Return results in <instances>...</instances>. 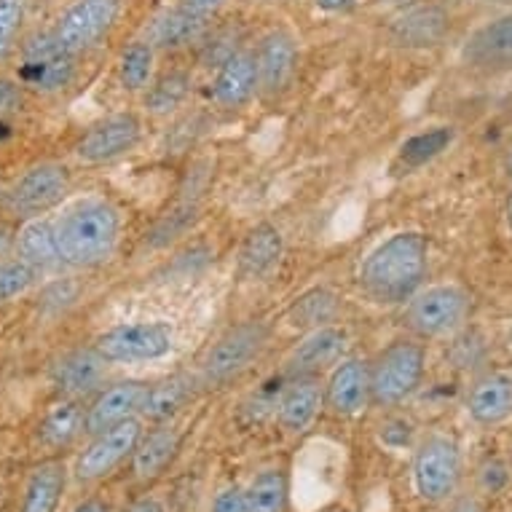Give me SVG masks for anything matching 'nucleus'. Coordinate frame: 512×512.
Listing matches in <instances>:
<instances>
[{
  "label": "nucleus",
  "mask_w": 512,
  "mask_h": 512,
  "mask_svg": "<svg viewBox=\"0 0 512 512\" xmlns=\"http://www.w3.org/2000/svg\"><path fill=\"white\" fill-rule=\"evenodd\" d=\"M140 437H143V424L135 416L121 421L116 427L105 429L100 435H94L89 448L78 459L76 475L81 480L105 478L110 470H116L118 464L124 462L126 456L135 454Z\"/></svg>",
  "instance_id": "nucleus-12"
},
{
  "label": "nucleus",
  "mask_w": 512,
  "mask_h": 512,
  "mask_svg": "<svg viewBox=\"0 0 512 512\" xmlns=\"http://www.w3.org/2000/svg\"><path fill=\"white\" fill-rule=\"evenodd\" d=\"M143 137V124L135 113H116L86 129L76 143V156L84 164H108L132 153Z\"/></svg>",
  "instance_id": "nucleus-9"
},
{
  "label": "nucleus",
  "mask_w": 512,
  "mask_h": 512,
  "mask_svg": "<svg viewBox=\"0 0 512 512\" xmlns=\"http://www.w3.org/2000/svg\"><path fill=\"white\" fill-rule=\"evenodd\" d=\"M467 411L472 421L483 427L502 424L512 416V373L510 370H488L470 387Z\"/></svg>",
  "instance_id": "nucleus-19"
},
{
  "label": "nucleus",
  "mask_w": 512,
  "mask_h": 512,
  "mask_svg": "<svg viewBox=\"0 0 512 512\" xmlns=\"http://www.w3.org/2000/svg\"><path fill=\"white\" fill-rule=\"evenodd\" d=\"M483 3H491V6H512V0H483Z\"/></svg>",
  "instance_id": "nucleus-49"
},
{
  "label": "nucleus",
  "mask_w": 512,
  "mask_h": 512,
  "mask_svg": "<svg viewBox=\"0 0 512 512\" xmlns=\"http://www.w3.org/2000/svg\"><path fill=\"white\" fill-rule=\"evenodd\" d=\"M459 470H462V459H459V448L454 440L443 435L427 437L413 459L416 491L427 502H443L454 494Z\"/></svg>",
  "instance_id": "nucleus-8"
},
{
  "label": "nucleus",
  "mask_w": 512,
  "mask_h": 512,
  "mask_svg": "<svg viewBox=\"0 0 512 512\" xmlns=\"http://www.w3.org/2000/svg\"><path fill=\"white\" fill-rule=\"evenodd\" d=\"M504 172L512 177V143L507 145V151H504Z\"/></svg>",
  "instance_id": "nucleus-47"
},
{
  "label": "nucleus",
  "mask_w": 512,
  "mask_h": 512,
  "mask_svg": "<svg viewBox=\"0 0 512 512\" xmlns=\"http://www.w3.org/2000/svg\"><path fill=\"white\" fill-rule=\"evenodd\" d=\"M287 478L279 470H263L247 488L250 512H285Z\"/></svg>",
  "instance_id": "nucleus-34"
},
{
  "label": "nucleus",
  "mask_w": 512,
  "mask_h": 512,
  "mask_svg": "<svg viewBox=\"0 0 512 512\" xmlns=\"http://www.w3.org/2000/svg\"><path fill=\"white\" fill-rule=\"evenodd\" d=\"M472 301L459 285L424 287L408 301L405 322L419 338H451L470 319Z\"/></svg>",
  "instance_id": "nucleus-4"
},
{
  "label": "nucleus",
  "mask_w": 512,
  "mask_h": 512,
  "mask_svg": "<svg viewBox=\"0 0 512 512\" xmlns=\"http://www.w3.org/2000/svg\"><path fill=\"white\" fill-rule=\"evenodd\" d=\"M59 255L68 266H97L116 252L121 236V215L105 199L73 204L54 223Z\"/></svg>",
  "instance_id": "nucleus-2"
},
{
  "label": "nucleus",
  "mask_w": 512,
  "mask_h": 512,
  "mask_svg": "<svg viewBox=\"0 0 512 512\" xmlns=\"http://www.w3.org/2000/svg\"><path fill=\"white\" fill-rule=\"evenodd\" d=\"M462 59L467 68L483 73L512 70V11L478 27L464 43Z\"/></svg>",
  "instance_id": "nucleus-13"
},
{
  "label": "nucleus",
  "mask_w": 512,
  "mask_h": 512,
  "mask_svg": "<svg viewBox=\"0 0 512 512\" xmlns=\"http://www.w3.org/2000/svg\"><path fill=\"white\" fill-rule=\"evenodd\" d=\"M35 282V269L25 261H0V303L19 298Z\"/></svg>",
  "instance_id": "nucleus-35"
},
{
  "label": "nucleus",
  "mask_w": 512,
  "mask_h": 512,
  "mask_svg": "<svg viewBox=\"0 0 512 512\" xmlns=\"http://www.w3.org/2000/svg\"><path fill=\"white\" fill-rule=\"evenodd\" d=\"M427 266V236L400 231L368 252L360 269V285L376 303H405L421 290Z\"/></svg>",
  "instance_id": "nucleus-1"
},
{
  "label": "nucleus",
  "mask_w": 512,
  "mask_h": 512,
  "mask_svg": "<svg viewBox=\"0 0 512 512\" xmlns=\"http://www.w3.org/2000/svg\"><path fill=\"white\" fill-rule=\"evenodd\" d=\"M25 17V0H0V62L6 59Z\"/></svg>",
  "instance_id": "nucleus-36"
},
{
  "label": "nucleus",
  "mask_w": 512,
  "mask_h": 512,
  "mask_svg": "<svg viewBox=\"0 0 512 512\" xmlns=\"http://www.w3.org/2000/svg\"><path fill=\"white\" fill-rule=\"evenodd\" d=\"M172 346H175L172 325L161 319L116 325L94 341V349L108 362H153L167 357Z\"/></svg>",
  "instance_id": "nucleus-5"
},
{
  "label": "nucleus",
  "mask_w": 512,
  "mask_h": 512,
  "mask_svg": "<svg viewBox=\"0 0 512 512\" xmlns=\"http://www.w3.org/2000/svg\"><path fill=\"white\" fill-rule=\"evenodd\" d=\"M22 100H25L22 97V86L0 78V129H6L11 118L22 110Z\"/></svg>",
  "instance_id": "nucleus-38"
},
{
  "label": "nucleus",
  "mask_w": 512,
  "mask_h": 512,
  "mask_svg": "<svg viewBox=\"0 0 512 512\" xmlns=\"http://www.w3.org/2000/svg\"><path fill=\"white\" fill-rule=\"evenodd\" d=\"M258 92V62L250 51H236L226 65L218 68L212 97L223 108H242Z\"/></svg>",
  "instance_id": "nucleus-21"
},
{
  "label": "nucleus",
  "mask_w": 512,
  "mask_h": 512,
  "mask_svg": "<svg viewBox=\"0 0 512 512\" xmlns=\"http://www.w3.org/2000/svg\"><path fill=\"white\" fill-rule=\"evenodd\" d=\"M76 512H110V507L105 502H100V499H89V502L78 504Z\"/></svg>",
  "instance_id": "nucleus-44"
},
{
  "label": "nucleus",
  "mask_w": 512,
  "mask_h": 512,
  "mask_svg": "<svg viewBox=\"0 0 512 512\" xmlns=\"http://www.w3.org/2000/svg\"><path fill=\"white\" fill-rule=\"evenodd\" d=\"M336 314V295L328 293V290H309L306 295H301L298 301L290 306L287 311V322L293 328L301 330H317L325 328L330 319Z\"/></svg>",
  "instance_id": "nucleus-32"
},
{
  "label": "nucleus",
  "mask_w": 512,
  "mask_h": 512,
  "mask_svg": "<svg viewBox=\"0 0 512 512\" xmlns=\"http://www.w3.org/2000/svg\"><path fill=\"white\" fill-rule=\"evenodd\" d=\"M285 252V242L279 234L277 226L271 223H261L255 226L250 234L244 236L242 250H239V271L244 279H261L266 274L277 269V263L282 261Z\"/></svg>",
  "instance_id": "nucleus-23"
},
{
  "label": "nucleus",
  "mask_w": 512,
  "mask_h": 512,
  "mask_svg": "<svg viewBox=\"0 0 512 512\" xmlns=\"http://www.w3.org/2000/svg\"><path fill=\"white\" fill-rule=\"evenodd\" d=\"M81 432H86V413L78 400H62L51 408L41 421V443L59 448L73 443Z\"/></svg>",
  "instance_id": "nucleus-28"
},
{
  "label": "nucleus",
  "mask_w": 512,
  "mask_h": 512,
  "mask_svg": "<svg viewBox=\"0 0 512 512\" xmlns=\"http://www.w3.org/2000/svg\"><path fill=\"white\" fill-rule=\"evenodd\" d=\"M454 129L451 126H435V129H429V132H419V135H413L411 140H405L403 148H400V164L408 169H419L429 161H435L437 156L443 151L451 148L454 143Z\"/></svg>",
  "instance_id": "nucleus-31"
},
{
  "label": "nucleus",
  "mask_w": 512,
  "mask_h": 512,
  "mask_svg": "<svg viewBox=\"0 0 512 512\" xmlns=\"http://www.w3.org/2000/svg\"><path fill=\"white\" fill-rule=\"evenodd\" d=\"M76 76L73 54L62 49L54 33H38L22 46V84L33 86L35 92L51 94L70 86Z\"/></svg>",
  "instance_id": "nucleus-7"
},
{
  "label": "nucleus",
  "mask_w": 512,
  "mask_h": 512,
  "mask_svg": "<svg viewBox=\"0 0 512 512\" xmlns=\"http://www.w3.org/2000/svg\"><path fill=\"white\" fill-rule=\"evenodd\" d=\"M9 247V228L0 226V258H3V252Z\"/></svg>",
  "instance_id": "nucleus-46"
},
{
  "label": "nucleus",
  "mask_w": 512,
  "mask_h": 512,
  "mask_svg": "<svg viewBox=\"0 0 512 512\" xmlns=\"http://www.w3.org/2000/svg\"><path fill=\"white\" fill-rule=\"evenodd\" d=\"M483 483H486V488H491V491H499V488L507 483V472H504L502 464H488L486 470H483Z\"/></svg>",
  "instance_id": "nucleus-40"
},
{
  "label": "nucleus",
  "mask_w": 512,
  "mask_h": 512,
  "mask_svg": "<svg viewBox=\"0 0 512 512\" xmlns=\"http://www.w3.org/2000/svg\"><path fill=\"white\" fill-rule=\"evenodd\" d=\"M207 35V17L196 11L172 9L164 17H159L151 27V46L159 49H183L191 43H199Z\"/></svg>",
  "instance_id": "nucleus-24"
},
{
  "label": "nucleus",
  "mask_w": 512,
  "mask_h": 512,
  "mask_svg": "<svg viewBox=\"0 0 512 512\" xmlns=\"http://www.w3.org/2000/svg\"><path fill=\"white\" fill-rule=\"evenodd\" d=\"M427 352L413 338H397L370 362V400L376 405H400L421 387Z\"/></svg>",
  "instance_id": "nucleus-3"
},
{
  "label": "nucleus",
  "mask_w": 512,
  "mask_h": 512,
  "mask_svg": "<svg viewBox=\"0 0 512 512\" xmlns=\"http://www.w3.org/2000/svg\"><path fill=\"white\" fill-rule=\"evenodd\" d=\"M145 397H148V384L135 381V378L118 381L113 387L102 389L97 400L86 411V432L89 435H100L105 429L132 419L137 411H143Z\"/></svg>",
  "instance_id": "nucleus-14"
},
{
  "label": "nucleus",
  "mask_w": 512,
  "mask_h": 512,
  "mask_svg": "<svg viewBox=\"0 0 512 512\" xmlns=\"http://www.w3.org/2000/svg\"><path fill=\"white\" fill-rule=\"evenodd\" d=\"M454 512H483V510H480L478 502H472V499H462V502L454 507Z\"/></svg>",
  "instance_id": "nucleus-45"
},
{
  "label": "nucleus",
  "mask_w": 512,
  "mask_h": 512,
  "mask_svg": "<svg viewBox=\"0 0 512 512\" xmlns=\"http://www.w3.org/2000/svg\"><path fill=\"white\" fill-rule=\"evenodd\" d=\"M226 0H183L185 9L196 11V14H202V17H210L212 11H218Z\"/></svg>",
  "instance_id": "nucleus-41"
},
{
  "label": "nucleus",
  "mask_w": 512,
  "mask_h": 512,
  "mask_svg": "<svg viewBox=\"0 0 512 512\" xmlns=\"http://www.w3.org/2000/svg\"><path fill=\"white\" fill-rule=\"evenodd\" d=\"M177 432L172 427L153 429L148 437H140V443L135 448V472L140 478H153L159 475L177 451Z\"/></svg>",
  "instance_id": "nucleus-29"
},
{
  "label": "nucleus",
  "mask_w": 512,
  "mask_h": 512,
  "mask_svg": "<svg viewBox=\"0 0 512 512\" xmlns=\"http://www.w3.org/2000/svg\"><path fill=\"white\" fill-rule=\"evenodd\" d=\"M322 403H325V389L319 387L317 378L314 376L293 378L277 403L279 424H282L287 432L301 435V432H306V429L314 424Z\"/></svg>",
  "instance_id": "nucleus-20"
},
{
  "label": "nucleus",
  "mask_w": 512,
  "mask_h": 512,
  "mask_svg": "<svg viewBox=\"0 0 512 512\" xmlns=\"http://www.w3.org/2000/svg\"><path fill=\"white\" fill-rule=\"evenodd\" d=\"M153 76V46L148 41L129 43L118 62V78L126 92H143Z\"/></svg>",
  "instance_id": "nucleus-33"
},
{
  "label": "nucleus",
  "mask_w": 512,
  "mask_h": 512,
  "mask_svg": "<svg viewBox=\"0 0 512 512\" xmlns=\"http://www.w3.org/2000/svg\"><path fill=\"white\" fill-rule=\"evenodd\" d=\"M504 218H507V226H510L512 231V191L510 196H507V204H504Z\"/></svg>",
  "instance_id": "nucleus-48"
},
{
  "label": "nucleus",
  "mask_w": 512,
  "mask_h": 512,
  "mask_svg": "<svg viewBox=\"0 0 512 512\" xmlns=\"http://www.w3.org/2000/svg\"><path fill=\"white\" fill-rule=\"evenodd\" d=\"M212 512H250V507H247V491H242L239 486L223 488L215 496Z\"/></svg>",
  "instance_id": "nucleus-39"
},
{
  "label": "nucleus",
  "mask_w": 512,
  "mask_h": 512,
  "mask_svg": "<svg viewBox=\"0 0 512 512\" xmlns=\"http://www.w3.org/2000/svg\"><path fill=\"white\" fill-rule=\"evenodd\" d=\"M451 33V17L443 6H419V9L405 11L403 17L395 19L389 27V38L403 49H432L445 41Z\"/></svg>",
  "instance_id": "nucleus-18"
},
{
  "label": "nucleus",
  "mask_w": 512,
  "mask_h": 512,
  "mask_svg": "<svg viewBox=\"0 0 512 512\" xmlns=\"http://www.w3.org/2000/svg\"><path fill=\"white\" fill-rule=\"evenodd\" d=\"M68 188V169L59 167V164H38V167L27 169L25 175L11 185L6 199L17 215L35 218V215H43L51 207H57L68 194Z\"/></svg>",
  "instance_id": "nucleus-10"
},
{
  "label": "nucleus",
  "mask_w": 512,
  "mask_h": 512,
  "mask_svg": "<svg viewBox=\"0 0 512 512\" xmlns=\"http://www.w3.org/2000/svg\"><path fill=\"white\" fill-rule=\"evenodd\" d=\"M258 62V89L269 97H277L290 86L295 76V65H298V46H295L293 35L269 33L258 46L255 54Z\"/></svg>",
  "instance_id": "nucleus-16"
},
{
  "label": "nucleus",
  "mask_w": 512,
  "mask_h": 512,
  "mask_svg": "<svg viewBox=\"0 0 512 512\" xmlns=\"http://www.w3.org/2000/svg\"><path fill=\"white\" fill-rule=\"evenodd\" d=\"M357 0H317L319 9L336 11V14H344V11H352Z\"/></svg>",
  "instance_id": "nucleus-42"
},
{
  "label": "nucleus",
  "mask_w": 512,
  "mask_h": 512,
  "mask_svg": "<svg viewBox=\"0 0 512 512\" xmlns=\"http://www.w3.org/2000/svg\"><path fill=\"white\" fill-rule=\"evenodd\" d=\"M236 41H239V35L234 30H220L210 38V41L204 43L202 49V59L204 65H210V68H220V65H226L228 59L234 57L236 51Z\"/></svg>",
  "instance_id": "nucleus-37"
},
{
  "label": "nucleus",
  "mask_w": 512,
  "mask_h": 512,
  "mask_svg": "<svg viewBox=\"0 0 512 512\" xmlns=\"http://www.w3.org/2000/svg\"><path fill=\"white\" fill-rule=\"evenodd\" d=\"M126 512H164V507L156 499H140V502L132 504Z\"/></svg>",
  "instance_id": "nucleus-43"
},
{
  "label": "nucleus",
  "mask_w": 512,
  "mask_h": 512,
  "mask_svg": "<svg viewBox=\"0 0 512 512\" xmlns=\"http://www.w3.org/2000/svg\"><path fill=\"white\" fill-rule=\"evenodd\" d=\"M346 344H349L346 330L336 328V325L309 330L301 344L295 346L293 354L287 357V373L293 378L314 376L322 368L336 365L341 354L346 352Z\"/></svg>",
  "instance_id": "nucleus-17"
},
{
  "label": "nucleus",
  "mask_w": 512,
  "mask_h": 512,
  "mask_svg": "<svg viewBox=\"0 0 512 512\" xmlns=\"http://www.w3.org/2000/svg\"><path fill=\"white\" fill-rule=\"evenodd\" d=\"M370 400V362L346 357L333 368L325 387V403L338 416L360 413Z\"/></svg>",
  "instance_id": "nucleus-15"
},
{
  "label": "nucleus",
  "mask_w": 512,
  "mask_h": 512,
  "mask_svg": "<svg viewBox=\"0 0 512 512\" xmlns=\"http://www.w3.org/2000/svg\"><path fill=\"white\" fill-rule=\"evenodd\" d=\"M194 389L196 384L191 376H172L161 384H153V387H148L143 413L153 421L172 419L194 397Z\"/></svg>",
  "instance_id": "nucleus-27"
},
{
  "label": "nucleus",
  "mask_w": 512,
  "mask_h": 512,
  "mask_svg": "<svg viewBox=\"0 0 512 512\" xmlns=\"http://www.w3.org/2000/svg\"><path fill=\"white\" fill-rule=\"evenodd\" d=\"M19 261H25L27 266L38 269H54L62 263V255H59L57 236H54V226L46 223V220H30L22 231H19L17 239Z\"/></svg>",
  "instance_id": "nucleus-25"
},
{
  "label": "nucleus",
  "mask_w": 512,
  "mask_h": 512,
  "mask_svg": "<svg viewBox=\"0 0 512 512\" xmlns=\"http://www.w3.org/2000/svg\"><path fill=\"white\" fill-rule=\"evenodd\" d=\"M269 338L271 333L266 322H258V319L239 322L236 328L226 330L207 352L202 368L204 378L210 384H223L228 378L244 373L269 346Z\"/></svg>",
  "instance_id": "nucleus-6"
},
{
  "label": "nucleus",
  "mask_w": 512,
  "mask_h": 512,
  "mask_svg": "<svg viewBox=\"0 0 512 512\" xmlns=\"http://www.w3.org/2000/svg\"><path fill=\"white\" fill-rule=\"evenodd\" d=\"M118 17V0H78L59 19L57 41L62 49L70 51L73 57L81 51L92 49L102 35L108 33Z\"/></svg>",
  "instance_id": "nucleus-11"
},
{
  "label": "nucleus",
  "mask_w": 512,
  "mask_h": 512,
  "mask_svg": "<svg viewBox=\"0 0 512 512\" xmlns=\"http://www.w3.org/2000/svg\"><path fill=\"white\" fill-rule=\"evenodd\" d=\"M62 491H65V467L59 462L41 464L27 480L19 512H57Z\"/></svg>",
  "instance_id": "nucleus-26"
},
{
  "label": "nucleus",
  "mask_w": 512,
  "mask_h": 512,
  "mask_svg": "<svg viewBox=\"0 0 512 512\" xmlns=\"http://www.w3.org/2000/svg\"><path fill=\"white\" fill-rule=\"evenodd\" d=\"M191 94V76L183 70H172L156 81L145 94V108L151 116H172L177 108H183Z\"/></svg>",
  "instance_id": "nucleus-30"
},
{
  "label": "nucleus",
  "mask_w": 512,
  "mask_h": 512,
  "mask_svg": "<svg viewBox=\"0 0 512 512\" xmlns=\"http://www.w3.org/2000/svg\"><path fill=\"white\" fill-rule=\"evenodd\" d=\"M105 368H108V360L92 346V349H76L59 357L57 365L51 368V378L65 395H89L102 384Z\"/></svg>",
  "instance_id": "nucleus-22"
}]
</instances>
